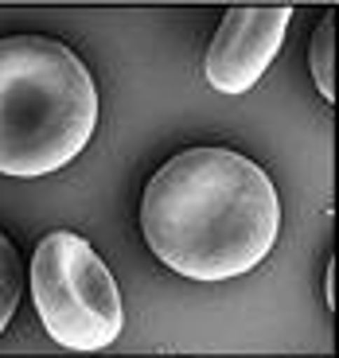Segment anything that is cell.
<instances>
[{"mask_svg":"<svg viewBox=\"0 0 339 358\" xmlns=\"http://www.w3.org/2000/svg\"><path fill=\"white\" fill-rule=\"evenodd\" d=\"M141 230L160 265L191 280H230L277 245L281 199L250 156L184 148L148 179Z\"/></svg>","mask_w":339,"mask_h":358,"instance_id":"cell-1","label":"cell"},{"mask_svg":"<svg viewBox=\"0 0 339 358\" xmlns=\"http://www.w3.org/2000/svg\"><path fill=\"white\" fill-rule=\"evenodd\" d=\"M293 8L289 4H250L230 8L207 47L203 74L219 94H246L258 86V78L269 71V63L281 51V39L289 31Z\"/></svg>","mask_w":339,"mask_h":358,"instance_id":"cell-4","label":"cell"},{"mask_svg":"<svg viewBox=\"0 0 339 358\" xmlns=\"http://www.w3.org/2000/svg\"><path fill=\"white\" fill-rule=\"evenodd\" d=\"M98 129V86L74 47L51 36L0 39V176L67 168Z\"/></svg>","mask_w":339,"mask_h":358,"instance_id":"cell-2","label":"cell"},{"mask_svg":"<svg viewBox=\"0 0 339 358\" xmlns=\"http://www.w3.org/2000/svg\"><path fill=\"white\" fill-rule=\"evenodd\" d=\"M20 288H24V273H20L16 245L8 242V234H0V335L20 308Z\"/></svg>","mask_w":339,"mask_h":358,"instance_id":"cell-5","label":"cell"},{"mask_svg":"<svg viewBox=\"0 0 339 358\" xmlns=\"http://www.w3.org/2000/svg\"><path fill=\"white\" fill-rule=\"evenodd\" d=\"M32 296L47 335L67 350H106L125 327L113 273L74 230L43 234L32 253Z\"/></svg>","mask_w":339,"mask_h":358,"instance_id":"cell-3","label":"cell"}]
</instances>
